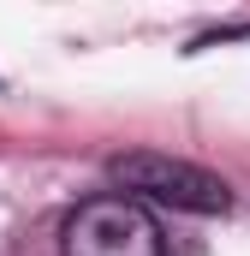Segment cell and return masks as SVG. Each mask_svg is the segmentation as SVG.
<instances>
[{"label":"cell","instance_id":"cell-2","mask_svg":"<svg viewBox=\"0 0 250 256\" xmlns=\"http://www.w3.org/2000/svg\"><path fill=\"white\" fill-rule=\"evenodd\" d=\"M60 256H167V244H161V226L143 202L108 191L66 214Z\"/></svg>","mask_w":250,"mask_h":256},{"label":"cell","instance_id":"cell-1","mask_svg":"<svg viewBox=\"0 0 250 256\" xmlns=\"http://www.w3.org/2000/svg\"><path fill=\"white\" fill-rule=\"evenodd\" d=\"M108 179H114V196L161 202V208H179V214H226L232 208V191H226L220 173H208L196 161H179V155H155V149L114 155Z\"/></svg>","mask_w":250,"mask_h":256}]
</instances>
